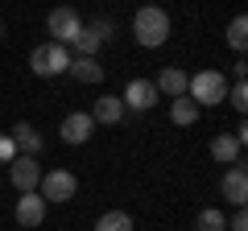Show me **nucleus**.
<instances>
[{
  "instance_id": "412c9836",
  "label": "nucleus",
  "mask_w": 248,
  "mask_h": 231,
  "mask_svg": "<svg viewBox=\"0 0 248 231\" xmlns=\"http://www.w3.org/2000/svg\"><path fill=\"white\" fill-rule=\"evenodd\" d=\"M228 103L236 107L240 116L248 112V87H244V79H236V83H232V87H228Z\"/></svg>"
},
{
  "instance_id": "2eb2a0df",
  "label": "nucleus",
  "mask_w": 248,
  "mask_h": 231,
  "mask_svg": "<svg viewBox=\"0 0 248 231\" xmlns=\"http://www.w3.org/2000/svg\"><path fill=\"white\" fill-rule=\"evenodd\" d=\"M240 149H244V144H240L232 132H219V136L211 141V157L219 161V165H236V161H240Z\"/></svg>"
},
{
  "instance_id": "f03ea898",
  "label": "nucleus",
  "mask_w": 248,
  "mask_h": 231,
  "mask_svg": "<svg viewBox=\"0 0 248 231\" xmlns=\"http://www.w3.org/2000/svg\"><path fill=\"white\" fill-rule=\"evenodd\" d=\"M228 87L232 83L223 79V71H199L195 79H190V87H186V95L195 99L199 107H215L228 99Z\"/></svg>"
},
{
  "instance_id": "6ab92c4d",
  "label": "nucleus",
  "mask_w": 248,
  "mask_h": 231,
  "mask_svg": "<svg viewBox=\"0 0 248 231\" xmlns=\"http://www.w3.org/2000/svg\"><path fill=\"white\" fill-rule=\"evenodd\" d=\"M95 231H133V219H128L124 211H108V215H99Z\"/></svg>"
},
{
  "instance_id": "423d86ee",
  "label": "nucleus",
  "mask_w": 248,
  "mask_h": 231,
  "mask_svg": "<svg viewBox=\"0 0 248 231\" xmlns=\"http://www.w3.org/2000/svg\"><path fill=\"white\" fill-rule=\"evenodd\" d=\"M9 182L21 190V194L37 190V182H42V165H37V157H29V153H17V157L9 161Z\"/></svg>"
},
{
  "instance_id": "4468645a",
  "label": "nucleus",
  "mask_w": 248,
  "mask_h": 231,
  "mask_svg": "<svg viewBox=\"0 0 248 231\" xmlns=\"http://www.w3.org/2000/svg\"><path fill=\"white\" fill-rule=\"evenodd\" d=\"M91 120H95V124H120L124 120V99L120 95H99Z\"/></svg>"
},
{
  "instance_id": "9b49d317",
  "label": "nucleus",
  "mask_w": 248,
  "mask_h": 231,
  "mask_svg": "<svg viewBox=\"0 0 248 231\" xmlns=\"http://www.w3.org/2000/svg\"><path fill=\"white\" fill-rule=\"evenodd\" d=\"M46 219V198L37 194V190H29V194L17 198V223L21 227H42Z\"/></svg>"
},
{
  "instance_id": "7ed1b4c3",
  "label": "nucleus",
  "mask_w": 248,
  "mask_h": 231,
  "mask_svg": "<svg viewBox=\"0 0 248 231\" xmlns=\"http://www.w3.org/2000/svg\"><path fill=\"white\" fill-rule=\"evenodd\" d=\"M29 66H33V74H42V79L66 74V66H71V50L58 45V42H42L33 54H29Z\"/></svg>"
},
{
  "instance_id": "dca6fc26",
  "label": "nucleus",
  "mask_w": 248,
  "mask_h": 231,
  "mask_svg": "<svg viewBox=\"0 0 248 231\" xmlns=\"http://www.w3.org/2000/svg\"><path fill=\"white\" fill-rule=\"evenodd\" d=\"M66 74L71 79H79V83H104V66L95 62V58H71V66H66Z\"/></svg>"
},
{
  "instance_id": "aec40b11",
  "label": "nucleus",
  "mask_w": 248,
  "mask_h": 231,
  "mask_svg": "<svg viewBox=\"0 0 248 231\" xmlns=\"http://www.w3.org/2000/svg\"><path fill=\"white\" fill-rule=\"evenodd\" d=\"M228 45L236 54H244V45H248V21L244 17H232V25H228Z\"/></svg>"
},
{
  "instance_id": "ddd939ff",
  "label": "nucleus",
  "mask_w": 248,
  "mask_h": 231,
  "mask_svg": "<svg viewBox=\"0 0 248 231\" xmlns=\"http://www.w3.org/2000/svg\"><path fill=\"white\" fill-rule=\"evenodd\" d=\"M13 144H17V153H29V157H37V153H42V132H37L33 124H25V120H21V124H13Z\"/></svg>"
},
{
  "instance_id": "1a4fd4ad",
  "label": "nucleus",
  "mask_w": 248,
  "mask_h": 231,
  "mask_svg": "<svg viewBox=\"0 0 248 231\" xmlns=\"http://www.w3.org/2000/svg\"><path fill=\"white\" fill-rule=\"evenodd\" d=\"M124 107H133V112H149L153 103H157V87H153V79H133L128 87H124Z\"/></svg>"
},
{
  "instance_id": "f3484780",
  "label": "nucleus",
  "mask_w": 248,
  "mask_h": 231,
  "mask_svg": "<svg viewBox=\"0 0 248 231\" xmlns=\"http://www.w3.org/2000/svg\"><path fill=\"white\" fill-rule=\"evenodd\" d=\"M170 120H174V124H182V128H190L199 120V103L190 95H178L174 103H170Z\"/></svg>"
},
{
  "instance_id": "a211bd4d",
  "label": "nucleus",
  "mask_w": 248,
  "mask_h": 231,
  "mask_svg": "<svg viewBox=\"0 0 248 231\" xmlns=\"http://www.w3.org/2000/svg\"><path fill=\"white\" fill-rule=\"evenodd\" d=\"M199 231H228V219H223L219 206H203L199 211Z\"/></svg>"
},
{
  "instance_id": "5701e85b",
  "label": "nucleus",
  "mask_w": 248,
  "mask_h": 231,
  "mask_svg": "<svg viewBox=\"0 0 248 231\" xmlns=\"http://www.w3.org/2000/svg\"><path fill=\"white\" fill-rule=\"evenodd\" d=\"M228 231H248V215H244V206H236V215L228 219Z\"/></svg>"
},
{
  "instance_id": "6e6552de",
  "label": "nucleus",
  "mask_w": 248,
  "mask_h": 231,
  "mask_svg": "<svg viewBox=\"0 0 248 231\" xmlns=\"http://www.w3.org/2000/svg\"><path fill=\"white\" fill-rule=\"evenodd\" d=\"M62 141L66 144H87L91 132H95V120H91V112H71L66 120H62Z\"/></svg>"
},
{
  "instance_id": "f8f14e48",
  "label": "nucleus",
  "mask_w": 248,
  "mask_h": 231,
  "mask_svg": "<svg viewBox=\"0 0 248 231\" xmlns=\"http://www.w3.org/2000/svg\"><path fill=\"white\" fill-rule=\"evenodd\" d=\"M153 87L161 91V95H170V99H178V95H186V87H190V74L182 71V66H166V71L153 79Z\"/></svg>"
},
{
  "instance_id": "f257e3e1",
  "label": "nucleus",
  "mask_w": 248,
  "mask_h": 231,
  "mask_svg": "<svg viewBox=\"0 0 248 231\" xmlns=\"http://www.w3.org/2000/svg\"><path fill=\"white\" fill-rule=\"evenodd\" d=\"M133 33L137 42L145 45V50H157V45L170 42V13L157 9V4H145V9H137L133 17Z\"/></svg>"
},
{
  "instance_id": "20e7f679",
  "label": "nucleus",
  "mask_w": 248,
  "mask_h": 231,
  "mask_svg": "<svg viewBox=\"0 0 248 231\" xmlns=\"http://www.w3.org/2000/svg\"><path fill=\"white\" fill-rule=\"evenodd\" d=\"M37 194H42L46 202H71V198L79 194V178L66 173V169H50V173H42V182H37Z\"/></svg>"
},
{
  "instance_id": "b1692460",
  "label": "nucleus",
  "mask_w": 248,
  "mask_h": 231,
  "mask_svg": "<svg viewBox=\"0 0 248 231\" xmlns=\"http://www.w3.org/2000/svg\"><path fill=\"white\" fill-rule=\"evenodd\" d=\"M0 37H4V21H0Z\"/></svg>"
},
{
  "instance_id": "39448f33",
  "label": "nucleus",
  "mask_w": 248,
  "mask_h": 231,
  "mask_svg": "<svg viewBox=\"0 0 248 231\" xmlns=\"http://www.w3.org/2000/svg\"><path fill=\"white\" fill-rule=\"evenodd\" d=\"M46 29H50V42H58V45H71L75 37H79V29H83V17L75 9H66V4H62V9H54L50 17H46Z\"/></svg>"
},
{
  "instance_id": "4be33fe9",
  "label": "nucleus",
  "mask_w": 248,
  "mask_h": 231,
  "mask_svg": "<svg viewBox=\"0 0 248 231\" xmlns=\"http://www.w3.org/2000/svg\"><path fill=\"white\" fill-rule=\"evenodd\" d=\"M13 157H17V144H13L9 132H0V165H9Z\"/></svg>"
},
{
  "instance_id": "9d476101",
  "label": "nucleus",
  "mask_w": 248,
  "mask_h": 231,
  "mask_svg": "<svg viewBox=\"0 0 248 231\" xmlns=\"http://www.w3.org/2000/svg\"><path fill=\"white\" fill-rule=\"evenodd\" d=\"M108 37H112V25H108V21H95L91 29L83 25V29H79V37H75L71 45H75V50L83 54V58H95V50H99V45L108 42Z\"/></svg>"
},
{
  "instance_id": "0eeeda50",
  "label": "nucleus",
  "mask_w": 248,
  "mask_h": 231,
  "mask_svg": "<svg viewBox=\"0 0 248 231\" xmlns=\"http://www.w3.org/2000/svg\"><path fill=\"white\" fill-rule=\"evenodd\" d=\"M219 190H223V202H232V206H244L248 202V169H244V161H236V165L223 173Z\"/></svg>"
}]
</instances>
